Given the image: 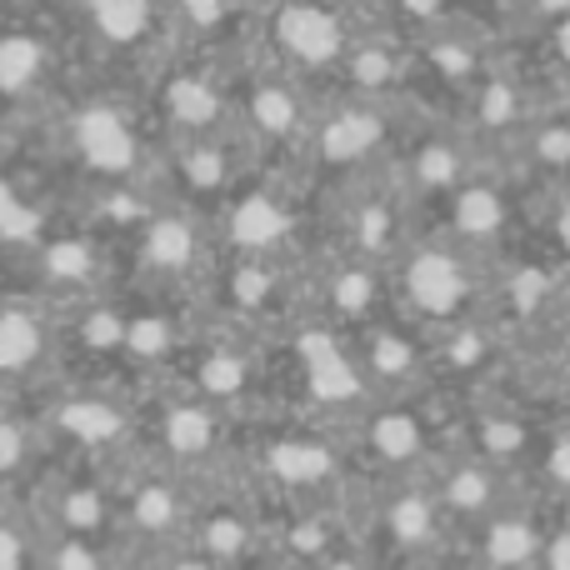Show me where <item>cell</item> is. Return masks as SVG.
Instances as JSON below:
<instances>
[{
	"label": "cell",
	"mask_w": 570,
	"mask_h": 570,
	"mask_svg": "<svg viewBox=\"0 0 570 570\" xmlns=\"http://www.w3.org/2000/svg\"><path fill=\"white\" fill-rule=\"evenodd\" d=\"M56 56L40 30H0V100L10 110H26L40 100Z\"/></svg>",
	"instance_id": "cell-33"
},
{
	"label": "cell",
	"mask_w": 570,
	"mask_h": 570,
	"mask_svg": "<svg viewBox=\"0 0 570 570\" xmlns=\"http://www.w3.org/2000/svg\"><path fill=\"white\" fill-rule=\"evenodd\" d=\"M546 505L535 491H515L501 511H491L481 525L465 531L471 561L465 570H535L546 546Z\"/></svg>",
	"instance_id": "cell-26"
},
{
	"label": "cell",
	"mask_w": 570,
	"mask_h": 570,
	"mask_svg": "<svg viewBox=\"0 0 570 570\" xmlns=\"http://www.w3.org/2000/svg\"><path fill=\"white\" fill-rule=\"evenodd\" d=\"M311 220H321V200L281 166H261L240 180V190L210 216L216 261H305L315 250Z\"/></svg>",
	"instance_id": "cell-7"
},
{
	"label": "cell",
	"mask_w": 570,
	"mask_h": 570,
	"mask_svg": "<svg viewBox=\"0 0 570 570\" xmlns=\"http://www.w3.org/2000/svg\"><path fill=\"white\" fill-rule=\"evenodd\" d=\"M391 295L405 321H415L421 331L435 335L445 325L485 315L491 261L445 240L441 230H425V236L405 240V250L391 261Z\"/></svg>",
	"instance_id": "cell-9"
},
{
	"label": "cell",
	"mask_w": 570,
	"mask_h": 570,
	"mask_svg": "<svg viewBox=\"0 0 570 570\" xmlns=\"http://www.w3.org/2000/svg\"><path fill=\"white\" fill-rule=\"evenodd\" d=\"M86 30L106 50H140L150 46L160 26V0H80Z\"/></svg>",
	"instance_id": "cell-34"
},
{
	"label": "cell",
	"mask_w": 570,
	"mask_h": 570,
	"mask_svg": "<svg viewBox=\"0 0 570 570\" xmlns=\"http://www.w3.org/2000/svg\"><path fill=\"white\" fill-rule=\"evenodd\" d=\"M66 371L60 305L16 281H0V395H36Z\"/></svg>",
	"instance_id": "cell-16"
},
{
	"label": "cell",
	"mask_w": 570,
	"mask_h": 570,
	"mask_svg": "<svg viewBox=\"0 0 570 570\" xmlns=\"http://www.w3.org/2000/svg\"><path fill=\"white\" fill-rule=\"evenodd\" d=\"M401 136L405 130H401V116H395V100H365L341 90L335 100L315 106V120L305 130V146L295 156L291 176L311 196L325 200L331 190L391 166Z\"/></svg>",
	"instance_id": "cell-6"
},
{
	"label": "cell",
	"mask_w": 570,
	"mask_h": 570,
	"mask_svg": "<svg viewBox=\"0 0 570 570\" xmlns=\"http://www.w3.org/2000/svg\"><path fill=\"white\" fill-rule=\"evenodd\" d=\"M546 40H551V56H556V66L570 76V16L566 20H556V26H546Z\"/></svg>",
	"instance_id": "cell-45"
},
{
	"label": "cell",
	"mask_w": 570,
	"mask_h": 570,
	"mask_svg": "<svg viewBox=\"0 0 570 570\" xmlns=\"http://www.w3.org/2000/svg\"><path fill=\"white\" fill-rule=\"evenodd\" d=\"M271 60L291 76H335L355 30L341 0H276L266 16Z\"/></svg>",
	"instance_id": "cell-19"
},
{
	"label": "cell",
	"mask_w": 570,
	"mask_h": 570,
	"mask_svg": "<svg viewBox=\"0 0 570 570\" xmlns=\"http://www.w3.org/2000/svg\"><path fill=\"white\" fill-rule=\"evenodd\" d=\"M415 46V70H425L431 80H441L445 90L465 96L475 80L491 70V50L481 46V36H471L465 26H435V30H421L411 40Z\"/></svg>",
	"instance_id": "cell-31"
},
{
	"label": "cell",
	"mask_w": 570,
	"mask_h": 570,
	"mask_svg": "<svg viewBox=\"0 0 570 570\" xmlns=\"http://www.w3.org/2000/svg\"><path fill=\"white\" fill-rule=\"evenodd\" d=\"M321 220H325V246H341L365 261L391 266L405 250V240L415 236V200L405 196L401 180L385 166L375 176H361L351 186L331 190L321 200Z\"/></svg>",
	"instance_id": "cell-14"
},
{
	"label": "cell",
	"mask_w": 570,
	"mask_h": 570,
	"mask_svg": "<svg viewBox=\"0 0 570 570\" xmlns=\"http://www.w3.org/2000/svg\"><path fill=\"white\" fill-rule=\"evenodd\" d=\"M56 461L30 395H0V495H26Z\"/></svg>",
	"instance_id": "cell-28"
},
{
	"label": "cell",
	"mask_w": 570,
	"mask_h": 570,
	"mask_svg": "<svg viewBox=\"0 0 570 570\" xmlns=\"http://www.w3.org/2000/svg\"><path fill=\"white\" fill-rule=\"evenodd\" d=\"M465 110H461V130L475 140V146H485V140H505L511 146L515 136L525 130V120L541 110V100H535V90L525 86L521 76H511V70H485L481 80H475L471 90H465Z\"/></svg>",
	"instance_id": "cell-27"
},
{
	"label": "cell",
	"mask_w": 570,
	"mask_h": 570,
	"mask_svg": "<svg viewBox=\"0 0 570 570\" xmlns=\"http://www.w3.org/2000/svg\"><path fill=\"white\" fill-rule=\"evenodd\" d=\"M535 570H570V505L546 525V546H541Z\"/></svg>",
	"instance_id": "cell-41"
},
{
	"label": "cell",
	"mask_w": 570,
	"mask_h": 570,
	"mask_svg": "<svg viewBox=\"0 0 570 570\" xmlns=\"http://www.w3.org/2000/svg\"><path fill=\"white\" fill-rule=\"evenodd\" d=\"M156 130L140 126V116L116 96H86L60 110L50 126V160L66 176L70 200L100 196L120 186H156Z\"/></svg>",
	"instance_id": "cell-2"
},
{
	"label": "cell",
	"mask_w": 570,
	"mask_h": 570,
	"mask_svg": "<svg viewBox=\"0 0 570 570\" xmlns=\"http://www.w3.org/2000/svg\"><path fill=\"white\" fill-rule=\"evenodd\" d=\"M505 150H511V170L541 176L546 186H566L570 180V110H535Z\"/></svg>",
	"instance_id": "cell-32"
},
{
	"label": "cell",
	"mask_w": 570,
	"mask_h": 570,
	"mask_svg": "<svg viewBox=\"0 0 570 570\" xmlns=\"http://www.w3.org/2000/svg\"><path fill=\"white\" fill-rule=\"evenodd\" d=\"M431 391L415 395H375L351 425H345V451L361 481H391V475H415L445 451L441 425H435Z\"/></svg>",
	"instance_id": "cell-13"
},
{
	"label": "cell",
	"mask_w": 570,
	"mask_h": 570,
	"mask_svg": "<svg viewBox=\"0 0 570 570\" xmlns=\"http://www.w3.org/2000/svg\"><path fill=\"white\" fill-rule=\"evenodd\" d=\"M150 120L166 140H196L236 130V80H220L210 66H166L150 90Z\"/></svg>",
	"instance_id": "cell-21"
},
{
	"label": "cell",
	"mask_w": 570,
	"mask_h": 570,
	"mask_svg": "<svg viewBox=\"0 0 570 570\" xmlns=\"http://www.w3.org/2000/svg\"><path fill=\"white\" fill-rule=\"evenodd\" d=\"M441 210V236L455 240V246L475 250V256L495 261L505 256V240H511L515 226V206H511V186L501 176H491L485 166H475L461 186L451 190L445 200H435Z\"/></svg>",
	"instance_id": "cell-25"
},
{
	"label": "cell",
	"mask_w": 570,
	"mask_h": 570,
	"mask_svg": "<svg viewBox=\"0 0 570 570\" xmlns=\"http://www.w3.org/2000/svg\"><path fill=\"white\" fill-rule=\"evenodd\" d=\"M395 16L421 36V30H435V26H451L455 20V0H391Z\"/></svg>",
	"instance_id": "cell-39"
},
{
	"label": "cell",
	"mask_w": 570,
	"mask_h": 570,
	"mask_svg": "<svg viewBox=\"0 0 570 570\" xmlns=\"http://www.w3.org/2000/svg\"><path fill=\"white\" fill-rule=\"evenodd\" d=\"M521 10H525V20H535V26L546 30L570 16V0H521Z\"/></svg>",
	"instance_id": "cell-44"
},
{
	"label": "cell",
	"mask_w": 570,
	"mask_h": 570,
	"mask_svg": "<svg viewBox=\"0 0 570 570\" xmlns=\"http://www.w3.org/2000/svg\"><path fill=\"white\" fill-rule=\"evenodd\" d=\"M351 345H355V355H361V371L375 395L431 391V331L405 321L401 311L351 331Z\"/></svg>",
	"instance_id": "cell-23"
},
{
	"label": "cell",
	"mask_w": 570,
	"mask_h": 570,
	"mask_svg": "<svg viewBox=\"0 0 570 570\" xmlns=\"http://www.w3.org/2000/svg\"><path fill=\"white\" fill-rule=\"evenodd\" d=\"M455 445L505 465V471H525L535 445H541V425H531V415L505 401H481V405H465L461 411V435H455Z\"/></svg>",
	"instance_id": "cell-29"
},
{
	"label": "cell",
	"mask_w": 570,
	"mask_h": 570,
	"mask_svg": "<svg viewBox=\"0 0 570 570\" xmlns=\"http://www.w3.org/2000/svg\"><path fill=\"white\" fill-rule=\"evenodd\" d=\"M311 120H315V100L305 96L301 76H291L276 60H266L246 80H236V130L250 140L261 166L291 170L305 146Z\"/></svg>",
	"instance_id": "cell-17"
},
{
	"label": "cell",
	"mask_w": 570,
	"mask_h": 570,
	"mask_svg": "<svg viewBox=\"0 0 570 570\" xmlns=\"http://www.w3.org/2000/svg\"><path fill=\"white\" fill-rule=\"evenodd\" d=\"M425 570H435V566H425Z\"/></svg>",
	"instance_id": "cell-50"
},
{
	"label": "cell",
	"mask_w": 570,
	"mask_h": 570,
	"mask_svg": "<svg viewBox=\"0 0 570 570\" xmlns=\"http://www.w3.org/2000/svg\"><path fill=\"white\" fill-rule=\"evenodd\" d=\"M130 570H226L220 561H210L206 551H196V546H170V551H160V556H150V561H140V566H130Z\"/></svg>",
	"instance_id": "cell-40"
},
{
	"label": "cell",
	"mask_w": 570,
	"mask_h": 570,
	"mask_svg": "<svg viewBox=\"0 0 570 570\" xmlns=\"http://www.w3.org/2000/svg\"><path fill=\"white\" fill-rule=\"evenodd\" d=\"M351 6H381V0H351Z\"/></svg>",
	"instance_id": "cell-49"
},
{
	"label": "cell",
	"mask_w": 570,
	"mask_h": 570,
	"mask_svg": "<svg viewBox=\"0 0 570 570\" xmlns=\"http://www.w3.org/2000/svg\"><path fill=\"white\" fill-rule=\"evenodd\" d=\"M561 401H566V411H570V375H566V385H561Z\"/></svg>",
	"instance_id": "cell-48"
},
{
	"label": "cell",
	"mask_w": 570,
	"mask_h": 570,
	"mask_svg": "<svg viewBox=\"0 0 570 570\" xmlns=\"http://www.w3.org/2000/svg\"><path fill=\"white\" fill-rule=\"evenodd\" d=\"M10 120H16V110L0 100V156H6V136H10Z\"/></svg>",
	"instance_id": "cell-47"
},
{
	"label": "cell",
	"mask_w": 570,
	"mask_h": 570,
	"mask_svg": "<svg viewBox=\"0 0 570 570\" xmlns=\"http://www.w3.org/2000/svg\"><path fill=\"white\" fill-rule=\"evenodd\" d=\"M120 266H126L130 291L150 295H190L206 285L216 266V236L210 216L180 206V200L156 196V206L120 236Z\"/></svg>",
	"instance_id": "cell-10"
},
{
	"label": "cell",
	"mask_w": 570,
	"mask_h": 570,
	"mask_svg": "<svg viewBox=\"0 0 570 570\" xmlns=\"http://www.w3.org/2000/svg\"><path fill=\"white\" fill-rule=\"evenodd\" d=\"M271 351H276V411L345 431L375 401L351 331L321 321V315H295L271 341Z\"/></svg>",
	"instance_id": "cell-3"
},
{
	"label": "cell",
	"mask_w": 570,
	"mask_h": 570,
	"mask_svg": "<svg viewBox=\"0 0 570 570\" xmlns=\"http://www.w3.org/2000/svg\"><path fill=\"white\" fill-rule=\"evenodd\" d=\"M0 570H40V525L26 495H0Z\"/></svg>",
	"instance_id": "cell-36"
},
{
	"label": "cell",
	"mask_w": 570,
	"mask_h": 570,
	"mask_svg": "<svg viewBox=\"0 0 570 570\" xmlns=\"http://www.w3.org/2000/svg\"><path fill=\"white\" fill-rule=\"evenodd\" d=\"M40 570H130V556L120 551V541L40 531Z\"/></svg>",
	"instance_id": "cell-35"
},
{
	"label": "cell",
	"mask_w": 570,
	"mask_h": 570,
	"mask_svg": "<svg viewBox=\"0 0 570 570\" xmlns=\"http://www.w3.org/2000/svg\"><path fill=\"white\" fill-rule=\"evenodd\" d=\"M425 481H431L441 511L451 515L455 535H465L471 525H481L485 515L501 511V505L521 491L515 471H505V465H495V461H485V455L465 451V445H451V451L435 455V461L425 465Z\"/></svg>",
	"instance_id": "cell-24"
},
{
	"label": "cell",
	"mask_w": 570,
	"mask_h": 570,
	"mask_svg": "<svg viewBox=\"0 0 570 570\" xmlns=\"http://www.w3.org/2000/svg\"><path fill=\"white\" fill-rule=\"evenodd\" d=\"M305 311L341 325V331H361V325L381 321L395 311L391 266L341 246H315L305 256Z\"/></svg>",
	"instance_id": "cell-18"
},
{
	"label": "cell",
	"mask_w": 570,
	"mask_h": 570,
	"mask_svg": "<svg viewBox=\"0 0 570 570\" xmlns=\"http://www.w3.org/2000/svg\"><path fill=\"white\" fill-rule=\"evenodd\" d=\"M361 501L351 505L355 541L371 546L385 570H425L451 556L455 525L441 511L425 471L391 475V481H361Z\"/></svg>",
	"instance_id": "cell-8"
},
{
	"label": "cell",
	"mask_w": 570,
	"mask_h": 570,
	"mask_svg": "<svg viewBox=\"0 0 570 570\" xmlns=\"http://www.w3.org/2000/svg\"><path fill=\"white\" fill-rule=\"evenodd\" d=\"M36 415L46 425L56 455L66 461H90L120 471L140 455V385L120 375L96 371H60L50 385H40Z\"/></svg>",
	"instance_id": "cell-4"
},
{
	"label": "cell",
	"mask_w": 570,
	"mask_h": 570,
	"mask_svg": "<svg viewBox=\"0 0 570 570\" xmlns=\"http://www.w3.org/2000/svg\"><path fill=\"white\" fill-rule=\"evenodd\" d=\"M196 495H200V481L150 461V455H136V461L120 465L116 471V531H120V551L130 556V566L190 541Z\"/></svg>",
	"instance_id": "cell-12"
},
{
	"label": "cell",
	"mask_w": 570,
	"mask_h": 570,
	"mask_svg": "<svg viewBox=\"0 0 570 570\" xmlns=\"http://www.w3.org/2000/svg\"><path fill=\"white\" fill-rule=\"evenodd\" d=\"M475 166H481V146H475L455 120H445V126L431 120V126H421V130H405L391 156V176L401 180V190L415 200V210L445 200Z\"/></svg>",
	"instance_id": "cell-22"
},
{
	"label": "cell",
	"mask_w": 570,
	"mask_h": 570,
	"mask_svg": "<svg viewBox=\"0 0 570 570\" xmlns=\"http://www.w3.org/2000/svg\"><path fill=\"white\" fill-rule=\"evenodd\" d=\"M240 481L266 501L281 505H315L345 501L355 485V465L345 451V431L321 421H305L291 411H271L240 431Z\"/></svg>",
	"instance_id": "cell-1"
},
{
	"label": "cell",
	"mask_w": 570,
	"mask_h": 570,
	"mask_svg": "<svg viewBox=\"0 0 570 570\" xmlns=\"http://www.w3.org/2000/svg\"><path fill=\"white\" fill-rule=\"evenodd\" d=\"M190 546L226 570H240L256 556H266V501L240 481V465L220 481L200 485L196 515H190Z\"/></svg>",
	"instance_id": "cell-20"
},
{
	"label": "cell",
	"mask_w": 570,
	"mask_h": 570,
	"mask_svg": "<svg viewBox=\"0 0 570 570\" xmlns=\"http://www.w3.org/2000/svg\"><path fill=\"white\" fill-rule=\"evenodd\" d=\"M261 170V156L240 130H220V136H196V140H166L156 156V196L180 200V206L216 216L240 180Z\"/></svg>",
	"instance_id": "cell-15"
},
{
	"label": "cell",
	"mask_w": 570,
	"mask_h": 570,
	"mask_svg": "<svg viewBox=\"0 0 570 570\" xmlns=\"http://www.w3.org/2000/svg\"><path fill=\"white\" fill-rule=\"evenodd\" d=\"M335 76H341L345 96L401 100L405 80L415 76V46H405L395 36H355Z\"/></svg>",
	"instance_id": "cell-30"
},
{
	"label": "cell",
	"mask_w": 570,
	"mask_h": 570,
	"mask_svg": "<svg viewBox=\"0 0 570 570\" xmlns=\"http://www.w3.org/2000/svg\"><path fill=\"white\" fill-rule=\"evenodd\" d=\"M551 230H556V261L570 266V190L551 206Z\"/></svg>",
	"instance_id": "cell-43"
},
{
	"label": "cell",
	"mask_w": 570,
	"mask_h": 570,
	"mask_svg": "<svg viewBox=\"0 0 570 570\" xmlns=\"http://www.w3.org/2000/svg\"><path fill=\"white\" fill-rule=\"evenodd\" d=\"M315 570H385V566L371 556V546H361V541L351 535V541H345L341 551H331Z\"/></svg>",
	"instance_id": "cell-42"
},
{
	"label": "cell",
	"mask_w": 570,
	"mask_h": 570,
	"mask_svg": "<svg viewBox=\"0 0 570 570\" xmlns=\"http://www.w3.org/2000/svg\"><path fill=\"white\" fill-rule=\"evenodd\" d=\"M240 431L220 405L196 395L186 381L160 375L140 385V455L190 475V481H220L240 461Z\"/></svg>",
	"instance_id": "cell-5"
},
{
	"label": "cell",
	"mask_w": 570,
	"mask_h": 570,
	"mask_svg": "<svg viewBox=\"0 0 570 570\" xmlns=\"http://www.w3.org/2000/svg\"><path fill=\"white\" fill-rule=\"evenodd\" d=\"M196 311L206 325H230V331L276 341L295 315H305V261H216L206 285L196 291Z\"/></svg>",
	"instance_id": "cell-11"
},
{
	"label": "cell",
	"mask_w": 570,
	"mask_h": 570,
	"mask_svg": "<svg viewBox=\"0 0 570 570\" xmlns=\"http://www.w3.org/2000/svg\"><path fill=\"white\" fill-rule=\"evenodd\" d=\"M525 471L535 475V495H541V501L570 505V421L551 435L541 431V445H535V455H531Z\"/></svg>",
	"instance_id": "cell-37"
},
{
	"label": "cell",
	"mask_w": 570,
	"mask_h": 570,
	"mask_svg": "<svg viewBox=\"0 0 570 570\" xmlns=\"http://www.w3.org/2000/svg\"><path fill=\"white\" fill-rule=\"evenodd\" d=\"M170 16L190 40H220L236 20V0H170Z\"/></svg>",
	"instance_id": "cell-38"
},
{
	"label": "cell",
	"mask_w": 570,
	"mask_h": 570,
	"mask_svg": "<svg viewBox=\"0 0 570 570\" xmlns=\"http://www.w3.org/2000/svg\"><path fill=\"white\" fill-rule=\"evenodd\" d=\"M240 570H295V566H285L281 556H271V551H266V556H256V561H250V566H240Z\"/></svg>",
	"instance_id": "cell-46"
}]
</instances>
